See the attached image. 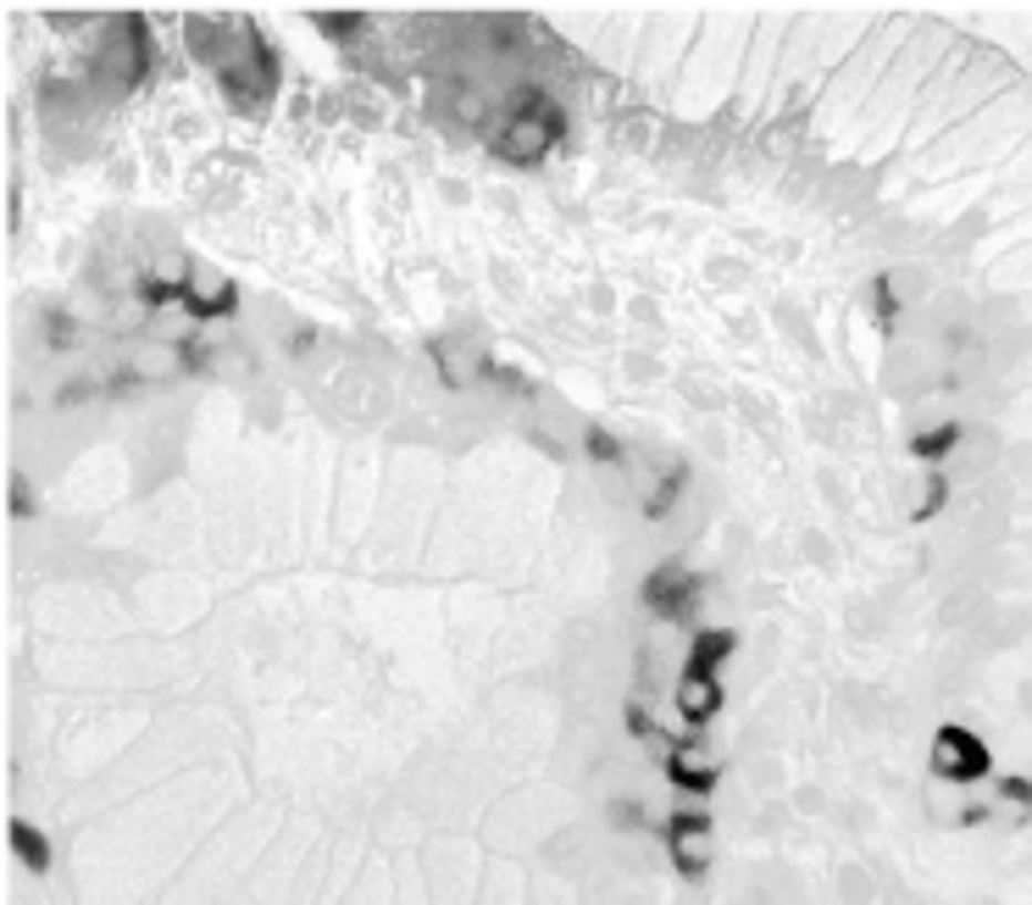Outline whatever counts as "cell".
Wrapping results in <instances>:
<instances>
[{
  "mask_svg": "<svg viewBox=\"0 0 1032 905\" xmlns=\"http://www.w3.org/2000/svg\"><path fill=\"white\" fill-rule=\"evenodd\" d=\"M561 140V112H556V101L545 95V90H516L505 106H499V128H494V151L505 156V162H523V167H534L550 145Z\"/></svg>",
  "mask_w": 1032,
  "mask_h": 905,
  "instance_id": "6da1fadb",
  "label": "cell"
},
{
  "mask_svg": "<svg viewBox=\"0 0 1032 905\" xmlns=\"http://www.w3.org/2000/svg\"><path fill=\"white\" fill-rule=\"evenodd\" d=\"M988 767H993V755H988V744L971 733V728H938V739H932V772L938 778H949V783H977V778H988Z\"/></svg>",
  "mask_w": 1032,
  "mask_h": 905,
  "instance_id": "7a4b0ae2",
  "label": "cell"
},
{
  "mask_svg": "<svg viewBox=\"0 0 1032 905\" xmlns=\"http://www.w3.org/2000/svg\"><path fill=\"white\" fill-rule=\"evenodd\" d=\"M667 850H672V861H678V872L683 877H705V866L716 861V827H711V816L705 811H672V822H667Z\"/></svg>",
  "mask_w": 1032,
  "mask_h": 905,
  "instance_id": "3957f363",
  "label": "cell"
},
{
  "mask_svg": "<svg viewBox=\"0 0 1032 905\" xmlns=\"http://www.w3.org/2000/svg\"><path fill=\"white\" fill-rule=\"evenodd\" d=\"M650 611H661V617H672V623H689L694 617V606H700V578L683 567V562H667V567H656L650 578H644V595H639Z\"/></svg>",
  "mask_w": 1032,
  "mask_h": 905,
  "instance_id": "277c9868",
  "label": "cell"
},
{
  "mask_svg": "<svg viewBox=\"0 0 1032 905\" xmlns=\"http://www.w3.org/2000/svg\"><path fill=\"white\" fill-rule=\"evenodd\" d=\"M722 683L711 678V672H683L678 678V689H672V706H678V717L689 722V728H705L716 711H722Z\"/></svg>",
  "mask_w": 1032,
  "mask_h": 905,
  "instance_id": "5b68a950",
  "label": "cell"
},
{
  "mask_svg": "<svg viewBox=\"0 0 1032 905\" xmlns=\"http://www.w3.org/2000/svg\"><path fill=\"white\" fill-rule=\"evenodd\" d=\"M733 650H739V634H727V628H700L694 645H689L683 672H711V678H716V667H722Z\"/></svg>",
  "mask_w": 1032,
  "mask_h": 905,
  "instance_id": "8992f818",
  "label": "cell"
},
{
  "mask_svg": "<svg viewBox=\"0 0 1032 905\" xmlns=\"http://www.w3.org/2000/svg\"><path fill=\"white\" fill-rule=\"evenodd\" d=\"M433 356H438V367H444V383H450V389L472 383V378H477L472 367H488V361H477V356H472V344H461V339H438V344H433Z\"/></svg>",
  "mask_w": 1032,
  "mask_h": 905,
  "instance_id": "52a82bcc",
  "label": "cell"
},
{
  "mask_svg": "<svg viewBox=\"0 0 1032 905\" xmlns=\"http://www.w3.org/2000/svg\"><path fill=\"white\" fill-rule=\"evenodd\" d=\"M7 839H12V855H18L29 872H45V866H51V839H45L34 822H12Z\"/></svg>",
  "mask_w": 1032,
  "mask_h": 905,
  "instance_id": "ba28073f",
  "label": "cell"
},
{
  "mask_svg": "<svg viewBox=\"0 0 1032 905\" xmlns=\"http://www.w3.org/2000/svg\"><path fill=\"white\" fill-rule=\"evenodd\" d=\"M683 490H689V467L678 462V467H667V479H661V484H656V490L644 495V517H650V523L672 517V506L683 501Z\"/></svg>",
  "mask_w": 1032,
  "mask_h": 905,
  "instance_id": "9c48e42d",
  "label": "cell"
},
{
  "mask_svg": "<svg viewBox=\"0 0 1032 905\" xmlns=\"http://www.w3.org/2000/svg\"><path fill=\"white\" fill-rule=\"evenodd\" d=\"M667 778H672L678 789H689V794H711V789H716V767H711V761H694V755H683V750L667 761Z\"/></svg>",
  "mask_w": 1032,
  "mask_h": 905,
  "instance_id": "30bf717a",
  "label": "cell"
},
{
  "mask_svg": "<svg viewBox=\"0 0 1032 905\" xmlns=\"http://www.w3.org/2000/svg\"><path fill=\"white\" fill-rule=\"evenodd\" d=\"M954 444H960V422H938V428H927V433H916V439H910V456L938 467Z\"/></svg>",
  "mask_w": 1032,
  "mask_h": 905,
  "instance_id": "8fae6325",
  "label": "cell"
},
{
  "mask_svg": "<svg viewBox=\"0 0 1032 905\" xmlns=\"http://www.w3.org/2000/svg\"><path fill=\"white\" fill-rule=\"evenodd\" d=\"M584 450H589V456L595 462H622V444L600 428V422H589V433H584Z\"/></svg>",
  "mask_w": 1032,
  "mask_h": 905,
  "instance_id": "7c38bea8",
  "label": "cell"
},
{
  "mask_svg": "<svg viewBox=\"0 0 1032 905\" xmlns=\"http://www.w3.org/2000/svg\"><path fill=\"white\" fill-rule=\"evenodd\" d=\"M317 29H322V34H333V40H350V34H361V29H367V18H361V12H322V18H317Z\"/></svg>",
  "mask_w": 1032,
  "mask_h": 905,
  "instance_id": "4fadbf2b",
  "label": "cell"
},
{
  "mask_svg": "<svg viewBox=\"0 0 1032 905\" xmlns=\"http://www.w3.org/2000/svg\"><path fill=\"white\" fill-rule=\"evenodd\" d=\"M999 800H1004L1015 816H1032V783H1026V778H999Z\"/></svg>",
  "mask_w": 1032,
  "mask_h": 905,
  "instance_id": "5bb4252c",
  "label": "cell"
},
{
  "mask_svg": "<svg viewBox=\"0 0 1032 905\" xmlns=\"http://www.w3.org/2000/svg\"><path fill=\"white\" fill-rule=\"evenodd\" d=\"M943 495H949V479H943V467H932V479H927V495H921V512H916V517H932V512L943 506Z\"/></svg>",
  "mask_w": 1032,
  "mask_h": 905,
  "instance_id": "9a60e30c",
  "label": "cell"
},
{
  "mask_svg": "<svg viewBox=\"0 0 1032 905\" xmlns=\"http://www.w3.org/2000/svg\"><path fill=\"white\" fill-rule=\"evenodd\" d=\"M611 822H617V827H644V805H633V800H611Z\"/></svg>",
  "mask_w": 1032,
  "mask_h": 905,
  "instance_id": "2e32d148",
  "label": "cell"
},
{
  "mask_svg": "<svg viewBox=\"0 0 1032 905\" xmlns=\"http://www.w3.org/2000/svg\"><path fill=\"white\" fill-rule=\"evenodd\" d=\"M628 728H633L639 739H650V733H656V717H650V711H644V706L633 700V706H628Z\"/></svg>",
  "mask_w": 1032,
  "mask_h": 905,
  "instance_id": "e0dca14e",
  "label": "cell"
},
{
  "mask_svg": "<svg viewBox=\"0 0 1032 905\" xmlns=\"http://www.w3.org/2000/svg\"><path fill=\"white\" fill-rule=\"evenodd\" d=\"M12 512H18V517H34V495H29V484H23V479L12 484Z\"/></svg>",
  "mask_w": 1032,
  "mask_h": 905,
  "instance_id": "ac0fdd59",
  "label": "cell"
}]
</instances>
